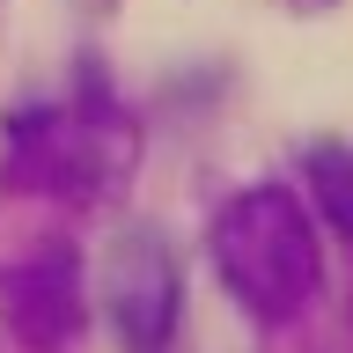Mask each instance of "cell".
Listing matches in <instances>:
<instances>
[{"label": "cell", "mask_w": 353, "mask_h": 353, "mask_svg": "<svg viewBox=\"0 0 353 353\" xmlns=\"http://www.w3.org/2000/svg\"><path fill=\"white\" fill-rule=\"evenodd\" d=\"M15 294H30V302H8V316L15 324H30V331H74V265H37V272H22L15 280Z\"/></svg>", "instance_id": "cell-5"}, {"label": "cell", "mask_w": 353, "mask_h": 353, "mask_svg": "<svg viewBox=\"0 0 353 353\" xmlns=\"http://www.w3.org/2000/svg\"><path fill=\"white\" fill-rule=\"evenodd\" d=\"M221 287L236 294L258 324H294L316 287H324V250H316V221L287 184H243L221 199L214 228H206Z\"/></svg>", "instance_id": "cell-1"}, {"label": "cell", "mask_w": 353, "mask_h": 353, "mask_svg": "<svg viewBox=\"0 0 353 353\" xmlns=\"http://www.w3.org/2000/svg\"><path fill=\"white\" fill-rule=\"evenodd\" d=\"M302 184H309V199L324 206V221L353 243V148L346 140H316V148L302 154Z\"/></svg>", "instance_id": "cell-4"}, {"label": "cell", "mask_w": 353, "mask_h": 353, "mask_svg": "<svg viewBox=\"0 0 353 353\" xmlns=\"http://www.w3.org/2000/svg\"><path fill=\"white\" fill-rule=\"evenodd\" d=\"M8 162L37 192H103L118 170H132V125L88 88V103L22 110L8 125Z\"/></svg>", "instance_id": "cell-2"}, {"label": "cell", "mask_w": 353, "mask_h": 353, "mask_svg": "<svg viewBox=\"0 0 353 353\" xmlns=\"http://www.w3.org/2000/svg\"><path fill=\"white\" fill-rule=\"evenodd\" d=\"M96 302L125 353H170L176 316H184V272H176V250L162 243V228L132 221L110 236L103 265H96Z\"/></svg>", "instance_id": "cell-3"}]
</instances>
